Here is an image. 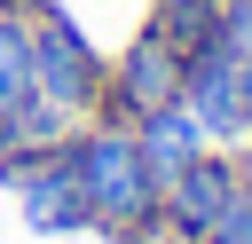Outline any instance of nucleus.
I'll return each mask as SVG.
<instances>
[{
    "instance_id": "nucleus-1",
    "label": "nucleus",
    "mask_w": 252,
    "mask_h": 244,
    "mask_svg": "<svg viewBox=\"0 0 252 244\" xmlns=\"http://www.w3.org/2000/svg\"><path fill=\"white\" fill-rule=\"evenodd\" d=\"M63 157H71V181H79V197H87V228H94V236L126 244V236L158 228V181H150V165H142V150H134V126L79 118L71 142H63Z\"/></svg>"
},
{
    "instance_id": "nucleus-2",
    "label": "nucleus",
    "mask_w": 252,
    "mask_h": 244,
    "mask_svg": "<svg viewBox=\"0 0 252 244\" xmlns=\"http://www.w3.org/2000/svg\"><path fill=\"white\" fill-rule=\"evenodd\" d=\"M32 71H39V94H47L55 110H71V118H94L110 55L94 47V31H87L71 8H55V16H39V24H32Z\"/></svg>"
},
{
    "instance_id": "nucleus-3",
    "label": "nucleus",
    "mask_w": 252,
    "mask_h": 244,
    "mask_svg": "<svg viewBox=\"0 0 252 244\" xmlns=\"http://www.w3.org/2000/svg\"><path fill=\"white\" fill-rule=\"evenodd\" d=\"M181 79H189V55H173L165 39L134 31V39L110 55V71H102V102H94V118H110V126H142L150 110H173V102H181Z\"/></svg>"
},
{
    "instance_id": "nucleus-4",
    "label": "nucleus",
    "mask_w": 252,
    "mask_h": 244,
    "mask_svg": "<svg viewBox=\"0 0 252 244\" xmlns=\"http://www.w3.org/2000/svg\"><path fill=\"white\" fill-rule=\"evenodd\" d=\"M244 197V150H197L173 181H165V197H158V220H165V236L173 244H205L220 220H228V205Z\"/></svg>"
},
{
    "instance_id": "nucleus-5",
    "label": "nucleus",
    "mask_w": 252,
    "mask_h": 244,
    "mask_svg": "<svg viewBox=\"0 0 252 244\" xmlns=\"http://www.w3.org/2000/svg\"><path fill=\"white\" fill-rule=\"evenodd\" d=\"M181 110L197 118V134L213 150H244L252 142V94H244V63L213 39L205 55H189V79H181Z\"/></svg>"
},
{
    "instance_id": "nucleus-6",
    "label": "nucleus",
    "mask_w": 252,
    "mask_h": 244,
    "mask_svg": "<svg viewBox=\"0 0 252 244\" xmlns=\"http://www.w3.org/2000/svg\"><path fill=\"white\" fill-rule=\"evenodd\" d=\"M0 189H16L24 228H39V236H87V197L71 181L63 142L39 150V157H0Z\"/></svg>"
},
{
    "instance_id": "nucleus-7",
    "label": "nucleus",
    "mask_w": 252,
    "mask_h": 244,
    "mask_svg": "<svg viewBox=\"0 0 252 244\" xmlns=\"http://www.w3.org/2000/svg\"><path fill=\"white\" fill-rule=\"evenodd\" d=\"M134 150H142V165H150V181H158V197H165V181L205 150V134H197V118L173 102V110H150V118L134 126Z\"/></svg>"
},
{
    "instance_id": "nucleus-8",
    "label": "nucleus",
    "mask_w": 252,
    "mask_h": 244,
    "mask_svg": "<svg viewBox=\"0 0 252 244\" xmlns=\"http://www.w3.org/2000/svg\"><path fill=\"white\" fill-rule=\"evenodd\" d=\"M220 8H228V0H150L142 31L165 39L173 55H205V47L220 39Z\"/></svg>"
},
{
    "instance_id": "nucleus-9",
    "label": "nucleus",
    "mask_w": 252,
    "mask_h": 244,
    "mask_svg": "<svg viewBox=\"0 0 252 244\" xmlns=\"http://www.w3.org/2000/svg\"><path fill=\"white\" fill-rule=\"evenodd\" d=\"M71 110H55L47 94H32V102H16V110H0V157H39V150H55V142H71Z\"/></svg>"
},
{
    "instance_id": "nucleus-10",
    "label": "nucleus",
    "mask_w": 252,
    "mask_h": 244,
    "mask_svg": "<svg viewBox=\"0 0 252 244\" xmlns=\"http://www.w3.org/2000/svg\"><path fill=\"white\" fill-rule=\"evenodd\" d=\"M39 94V71H32V24L24 16H0V110L32 102Z\"/></svg>"
},
{
    "instance_id": "nucleus-11",
    "label": "nucleus",
    "mask_w": 252,
    "mask_h": 244,
    "mask_svg": "<svg viewBox=\"0 0 252 244\" xmlns=\"http://www.w3.org/2000/svg\"><path fill=\"white\" fill-rule=\"evenodd\" d=\"M220 47L228 55H252V0H228L220 8Z\"/></svg>"
},
{
    "instance_id": "nucleus-12",
    "label": "nucleus",
    "mask_w": 252,
    "mask_h": 244,
    "mask_svg": "<svg viewBox=\"0 0 252 244\" xmlns=\"http://www.w3.org/2000/svg\"><path fill=\"white\" fill-rule=\"evenodd\" d=\"M63 0H0V16H24V24H39V16H55Z\"/></svg>"
},
{
    "instance_id": "nucleus-13",
    "label": "nucleus",
    "mask_w": 252,
    "mask_h": 244,
    "mask_svg": "<svg viewBox=\"0 0 252 244\" xmlns=\"http://www.w3.org/2000/svg\"><path fill=\"white\" fill-rule=\"evenodd\" d=\"M236 205H244V213H252V150H244V197H236Z\"/></svg>"
},
{
    "instance_id": "nucleus-14",
    "label": "nucleus",
    "mask_w": 252,
    "mask_h": 244,
    "mask_svg": "<svg viewBox=\"0 0 252 244\" xmlns=\"http://www.w3.org/2000/svg\"><path fill=\"white\" fill-rule=\"evenodd\" d=\"M236 63H244V94H252V55H236Z\"/></svg>"
},
{
    "instance_id": "nucleus-15",
    "label": "nucleus",
    "mask_w": 252,
    "mask_h": 244,
    "mask_svg": "<svg viewBox=\"0 0 252 244\" xmlns=\"http://www.w3.org/2000/svg\"><path fill=\"white\" fill-rule=\"evenodd\" d=\"M244 150H252V142H244Z\"/></svg>"
}]
</instances>
